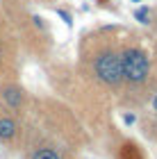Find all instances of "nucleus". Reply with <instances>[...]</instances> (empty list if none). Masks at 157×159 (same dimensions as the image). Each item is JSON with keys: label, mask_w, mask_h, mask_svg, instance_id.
Masks as SVG:
<instances>
[{"label": "nucleus", "mask_w": 157, "mask_h": 159, "mask_svg": "<svg viewBox=\"0 0 157 159\" xmlns=\"http://www.w3.org/2000/svg\"><path fill=\"white\" fill-rule=\"evenodd\" d=\"M121 57V70H123V80L130 84H141L150 75V59L141 48H125Z\"/></svg>", "instance_id": "nucleus-1"}, {"label": "nucleus", "mask_w": 157, "mask_h": 159, "mask_svg": "<svg viewBox=\"0 0 157 159\" xmlns=\"http://www.w3.org/2000/svg\"><path fill=\"white\" fill-rule=\"evenodd\" d=\"M94 73L107 86H118L123 82V70H121V57L112 50H105L96 57L94 61Z\"/></svg>", "instance_id": "nucleus-2"}, {"label": "nucleus", "mask_w": 157, "mask_h": 159, "mask_svg": "<svg viewBox=\"0 0 157 159\" xmlns=\"http://www.w3.org/2000/svg\"><path fill=\"white\" fill-rule=\"evenodd\" d=\"M2 98H5V102L9 107H14V109H18V107L23 105V91H21L18 86H5Z\"/></svg>", "instance_id": "nucleus-3"}, {"label": "nucleus", "mask_w": 157, "mask_h": 159, "mask_svg": "<svg viewBox=\"0 0 157 159\" xmlns=\"http://www.w3.org/2000/svg\"><path fill=\"white\" fill-rule=\"evenodd\" d=\"M16 120L9 116H0V141H12L16 136Z\"/></svg>", "instance_id": "nucleus-4"}, {"label": "nucleus", "mask_w": 157, "mask_h": 159, "mask_svg": "<svg viewBox=\"0 0 157 159\" xmlns=\"http://www.w3.org/2000/svg\"><path fill=\"white\" fill-rule=\"evenodd\" d=\"M118 159H144V155H141V150H139L137 143L127 141V143H123V148H121Z\"/></svg>", "instance_id": "nucleus-5"}, {"label": "nucleus", "mask_w": 157, "mask_h": 159, "mask_svg": "<svg viewBox=\"0 0 157 159\" xmlns=\"http://www.w3.org/2000/svg\"><path fill=\"white\" fill-rule=\"evenodd\" d=\"M30 159H62V155L55 152L53 148H41V150H37Z\"/></svg>", "instance_id": "nucleus-6"}, {"label": "nucleus", "mask_w": 157, "mask_h": 159, "mask_svg": "<svg viewBox=\"0 0 157 159\" xmlns=\"http://www.w3.org/2000/svg\"><path fill=\"white\" fill-rule=\"evenodd\" d=\"M134 18H137L141 25H146L148 20H150V11H148V7H139V9L134 11Z\"/></svg>", "instance_id": "nucleus-7"}, {"label": "nucleus", "mask_w": 157, "mask_h": 159, "mask_svg": "<svg viewBox=\"0 0 157 159\" xmlns=\"http://www.w3.org/2000/svg\"><path fill=\"white\" fill-rule=\"evenodd\" d=\"M134 120H137V116H134V114H125V116H123V123H125V125H132Z\"/></svg>", "instance_id": "nucleus-8"}, {"label": "nucleus", "mask_w": 157, "mask_h": 159, "mask_svg": "<svg viewBox=\"0 0 157 159\" xmlns=\"http://www.w3.org/2000/svg\"><path fill=\"white\" fill-rule=\"evenodd\" d=\"M57 14H59V16L64 18V23H66V25H71V16H68V14H66V11H64V9H59V11H57Z\"/></svg>", "instance_id": "nucleus-9"}, {"label": "nucleus", "mask_w": 157, "mask_h": 159, "mask_svg": "<svg viewBox=\"0 0 157 159\" xmlns=\"http://www.w3.org/2000/svg\"><path fill=\"white\" fill-rule=\"evenodd\" d=\"M153 109L157 111V93H155V98H153Z\"/></svg>", "instance_id": "nucleus-10"}, {"label": "nucleus", "mask_w": 157, "mask_h": 159, "mask_svg": "<svg viewBox=\"0 0 157 159\" xmlns=\"http://www.w3.org/2000/svg\"><path fill=\"white\" fill-rule=\"evenodd\" d=\"M130 2H141V0H130Z\"/></svg>", "instance_id": "nucleus-11"}]
</instances>
